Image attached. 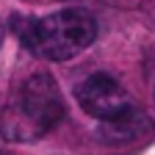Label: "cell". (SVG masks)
Masks as SVG:
<instances>
[{"label":"cell","mask_w":155,"mask_h":155,"mask_svg":"<svg viewBox=\"0 0 155 155\" xmlns=\"http://www.w3.org/2000/svg\"><path fill=\"white\" fill-rule=\"evenodd\" d=\"M64 119V97L50 72L22 81L0 111V136L11 144H31L58 127Z\"/></svg>","instance_id":"obj_1"},{"label":"cell","mask_w":155,"mask_h":155,"mask_svg":"<svg viewBox=\"0 0 155 155\" xmlns=\"http://www.w3.org/2000/svg\"><path fill=\"white\" fill-rule=\"evenodd\" d=\"M14 33L28 53L45 61H67L97 39V22L86 8H61L47 17H14Z\"/></svg>","instance_id":"obj_2"},{"label":"cell","mask_w":155,"mask_h":155,"mask_svg":"<svg viewBox=\"0 0 155 155\" xmlns=\"http://www.w3.org/2000/svg\"><path fill=\"white\" fill-rule=\"evenodd\" d=\"M75 100L89 116L100 119L103 125L122 122L127 116L139 114L136 100L125 91V86L108 72H91L75 86Z\"/></svg>","instance_id":"obj_3"},{"label":"cell","mask_w":155,"mask_h":155,"mask_svg":"<svg viewBox=\"0 0 155 155\" xmlns=\"http://www.w3.org/2000/svg\"><path fill=\"white\" fill-rule=\"evenodd\" d=\"M0 45H3V22H0Z\"/></svg>","instance_id":"obj_4"}]
</instances>
